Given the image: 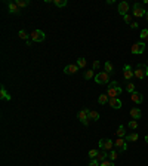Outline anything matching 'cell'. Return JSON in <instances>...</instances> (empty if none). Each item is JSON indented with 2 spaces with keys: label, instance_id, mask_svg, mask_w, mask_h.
Here are the masks:
<instances>
[{
  "label": "cell",
  "instance_id": "cell-1",
  "mask_svg": "<svg viewBox=\"0 0 148 166\" xmlns=\"http://www.w3.org/2000/svg\"><path fill=\"white\" fill-rule=\"evenodd\" d=\"M133 76L136 79H139V80L145 79L148 76V65H145V64H138L135 71H133Z\"/></svg>",
  "mask_w": 148,
  "mask_h": 166
},
{
  "label": "cell",
  "instance_id": "cell-2",
  "mask_svg": "<svg viewBox=\"0 0 148 166\" xmlns=\"http://www.w3.org/2000/svg\"><path fill=\"white\" fill-rule=\"evenodd\" d=\"M89 111H91L89 108H86V107H84V108H81V110L77 113V119H79L80 123H81V125H84V126H88L89 122H91V119H89Z\"/></svg>",
  "mask_w": 148,
  "mask_h": 166
},
{
  "label": "cell",
  "instance_id": "cell-3",
  "mask_svg": "<svg viewBox=\"0 0 148 166\" xmlns=\"http://www.w3.org/2000/svg\"><path fill=\"white\" fill-rule=\"evenodd\" d=\"M98 85H108L110 83V74L107 73V71H99L96 76H95V79H93Z\"/></svg>",
  "mask_w": 148,
  "mask_h": 166
},
{
  "label": "cell",
  "instance_id": "cell-4",
  "mask_svg": "<svg viewBox=\"0 0 148 166\" xmlns=\"http://www.w3.org/2000/svg\"><path fill=\"white\" fill-rule=\"evenodd\" d=\"M147 49V44L144 43V42H138V43L132 44V48H130V52L133 54V55H141V54H144V51Z\"/></svg>",
  "mask_w": 148,
  "mask_h": 166
},
{
  "label": "cell",
  "instance_id": "cell-5",
  "mask_svg": "<svg viewBox=\"0 0 148 166\" xmlns=\"http://www.w3.org/2000/svg\"><path fill=\"white\" fill-rule=\"evenodd\" d=\"M30 37H31L33 42L40 43V42H43L46 39V34H45V31H42V30H33V33L30 34Z\"/></svg>",
  "mask_w": 148,
  "mask_h": 166
},
{
  "label": "cell",
  "instance_id": "cell-6",
  "mask_svg": "<svg viewBox=\"0 0 148 166\" xmlns=\"http://www.w3.org/2000/svg\"><path fill=\"white\" fill-rule=\"evenodd\" d=\"M98 145H99V148H101V150L111 151V150H113V147H114V143L111 141V140H99Z\"/></svg>",
  "mask_w": 148,
  "mask_h": 166
},
{
  "label": "cell",
  "instance_id": "cell-7",
  "mask_svg": "<svg viewBox=\"0 0 148 166\" xmlns=\"http://www.w3.org/2000/svg\"><path fill=\"white\" fill-rule=\"evenodd\" d=\"M144 15H147L145 8H144L142 5H139V3H135V5H133V16L141 18V16H144Z\"/></svg>",
  "mask_w": 148,
  "mask_h": 166
},
{
  "label": "cell",
  "instance_id": "cell-8",
  "mask_svg": "<svg viewBox=\"0 0 148 166\" xmlns=\"http://www.w3.org/2000/svg\"><path fill=\"white\" fill-rule=\"evenodd\" d=\"M122 90H123V89L120 88L119 85H117V86H113V88H107V95H108L110 98H117V97L122 94Z\"/></svg>",
  "mask_w": 148,
  "mask_h": 166
},
{
  "label": "cell",
  "instance_id": "cell-9",
  "mask_svg": "<svg viewBox=\"0 0 148 166\" xmlns=\"http://www.w3.org/2000/svg\"><path fill=\"white\" fill-rule=\"evenodd\" d=\"M114 145H115V148L120 150V151H126V150H127V141H126L125 138H117L115 143H114Z\"/></svg>",
  "mask_w": 148,
  "mask_h": 166
},
{
  "label": "cell",
  "instance_id": "cell-10",
  "mask_svg": "<svg viewBox=\"0 0 148 166\" xmlns=\"http://www.w3.org/2000/svg\"><path fill=\"white\" fill-rule=\"evenodd\" d=\"M8 11H9V13H12V15H19L21 9L18 8V5H16L15 2H9V3H8Z\"/></svg>",
  "mask_w": 148,
  "mask_h": 166
},
{
  "label": "cell",
  "instance_id": "cell-11",
  "mask_svg": "<svg viewBox=\"0 0 148 166\" xmlns=\"http://www.w3.org/2000/svg\"><path fill=\"white\" fill-rule=\"evenodd\" d=\"M129 9H130V6H129L127 2H120V3H119V13H120V15H123V16L127 15Z\"/></svg>",
  "mask_w": 148,
  "mask_h": 166
},
{
  "label": "cell",
  "instance_id": "cell-12",
  "mask_svg": "<svg viewBox=\"0 0 148 166\" xmlns=\"http://www.w3.org/2000/svg\"><path fill=\"white\" fill-rule=\"evenodd\" d=\"M123 76H125L126 80H130V79L133 77V70H132V67L129 65V64H126L123 67Z\"/></svg>",
  "mask_w": 148,
  "mask_h": 166
},
{
  "label": "cell",
  "instance_id": "cell-13",
  "mask_svg": "<svg viewBox=\"0 0 148 166\" xmlns=\"http://www.w3.org/2000/svg\"><path fill=\"white\" fill-rule=\"evenodd\" d=\"M108 105H110L111 108H114V110H120V108H122V101L119 100V98H110Z\"/></svg>",
  "mask_w": 148,
  "mask_h": 166
},
{
  "label": "cell",
  "instance_id": "cell-14",
  "mask_svg": "<svg viewBox=\"0 0 148 166\" xmlns=\"http://www.w3.org/2000/svg\"><path fill=\"white\" fill-rule=\"evenodd\" d=\"M79 71V65L77 64H68V65L64 68V73L65 74H76Z\"/></svg>",
  "mask_w": 148,
  "mask_h": 166
},
{
  "label": "cell",
  "instance_id": "cell-15",
  "mask_svg": "<svg viewBox=\"0 0 148 166\" xmlns=\"http://www.w3.org/2000/svg\"><path fill=\"white\" fill-rule=\"evenodd\" d=\"M130 100L133 101L135 104H141L142 101H144V97H142V94H139V92H133V94H130Z\"/></svg>",
  "mask_w": 148,
  "mask_h": 166
},
{
  "label": "cell",
  "instance_id": "cell-16",
  "mask_svg": "<svg viewBox=\"0 0 148 166\" xmlns=\"http://www.w3.org/2000/svg\"><path fill=\"white\" fill-rule=\"evenodd\" d=\"M0 98H2L3 101H11L12 100V97L9 95V92L6 90L5 86H2V88H0Z\"/></svg>",
  "mask_w": 148,
  "mask_h": 166
},
{
  "label": "cell",
  "instance_id": "cell-17",
  "mask_svg": "<svg viewBox=\"0 0 148 166\" xmlns=\"http://www.w3.org/2000/svg\"><path fill=\"white\" fill-rule=\"evenodd\" d=\"M125 140L127 141V143H135V141L139 140V135H138L136 132H130V133H127V135H126Z\"/></svg>",
  "mask_w": 148,
  "mask_h": 166
},
{
  "label": "cell",
  "instance_id": "cell-18",
  "mask_svg": "<svg viewBox=\"0 0 148 166\" xmlns=\"http://www.w3.org/2000/svg\"><path fill=\"white\" fill-rule=\"evenodd\" d=\"M130 116H132V119H133V120H138V119H141L142 113H141V110H139L138 107H133V108L130 110Z\"/></svg>",
  "mask_w": 148,
  "mask_h": 166
},
{
  "label": "cell",
  "instance_id": "cell-19",
  "mask_svg": "<svg viewBox=\"0 0 148 166\" xmlns=\"http://www.w3.org/2000/svg\"><path fill=\"white\" fill-rule=\"evenodd\" d=\"M107 159H108V151H107V150H99V154H98V157H96V160L101 163V162L107 160Z\"/></svg>",
  "mask_w": 148,
  "mask_h": 166
},
{
  "label": "cell",
  "instance_id": "cell-20",
  "mask_svg": "<svg viewBox=\"0 0 148 166\" xmlns=\"http://www.w3.org/2000/svg\"><path fill=\"white\" fill-rule=\"evenodd\" d=\"M104 71H107L108 74H113L114 73V65L111 61H107V62L104 64Z\"/></svg>",
  "mask_w": 148,
  "mask_h": 166
},
{
  "label": "cell",
  "instance_id": "cell-21",
  "mask_svg": "<svg viewBox=\"0 0 148 166\" xmlns=\"http://www.w3.org/2000/svg\"><path fill=\"white\" fill-rule=\"evenodd\" d=\"M115 135H117V138H126V129L125 126H119V129L115 131Z\"/></svg>",
  "mask_w": 148,
  "mask_h": 166
},
{
  "label": "cell",
  "instance_id": "cell-22",
  "mask_svg": "<svg viewBox=\"0 0 148 166\" xmlns=\"http://www.w3.org/2000/svg\"><path fill=\"white\" fill-rule=\"evenodd\" d=\"M108 101H110V97H108L107 94H101V95H99V98H98V102H99L101 105L108 104Z\"/></svg>",
  "mask_w": 148,
  "mask_h": 166
},
{
  "label": "cell",
  "instance_id": "cell-23",
  "mask_svg": "<svg viewBox=\"0 0 148 166\" xmlns=\"http://www.w3.org/2000/svg\"><path fill=\"white\" fill-rule=\"evenodd\" d=\"M99 117H101V116H99V113H98V111H95V110L89 111V119H91V120L96 122V120H99Z\"/></svg>",
  "mask_w": 148,
  "mask_h": 166
},
{
  "label": "cell",
  "instance_id": "cell-24",
  "mask_svg": "<svg viewBox=\"0 0 148 166\" xmlns=\"http://www.w3.org/2000/svg\"><path fill=\"white\" fill-rule=\"evenodd\" d=\"M95 76H96V74H95V70H88V71H84V79H86V80H91V79H95Z\"/></svg>",
  "mask_w": 148,
  "mask_h": 166
},
{
  "label": "cell",
  "instance_id": "cell-25",
  "mask_svg": "<svg viewBox=\"0 0 148 166\" xmlns=\"http://www.w3.org/2000/svg\"><path fill=\"white\" fill-rule=\"evenodd\" d=\"M15 3L18 5V8H19V9H22V8H27V6L30 5V2H28V0H16Z\"/></svg>",
  "mask_w": 148,
  "mask_h": 166
},
{
  "label": "cell",
  "instance_id": "cell-26",
  "mask_svg": "<svg viewBox=\"0 0 148 166\" xmlns=\"http://www.w3.org/2000/svg\"><path fill=\"white\" fill-rule=\"evenodd\" d=\"M53 5L57 8H64V6H67V0H53Z\"/></svg>",
  "mask_w": 148,
  "mask_h": 166
},
{
  "label": "cell",
  "instance_id": "cell-27",
  "mask_svg": "<svg viewBox=\"0 0 148 166\" xmlns=\"http://www.w3.org/2000/svg\"><path fill=\"white\" fill-rule=\"evenodd\" d=\"M76 64L79 65V68H84V67H86V64H88V61H86L84 58H79Z\"/></svg>",
  "mask_w": 148,
  "mask_h": 166
},
{
  "label": "cell",
  "instance_id": "cell-28",
  "mask_svg": "<svg viewBox=\"0 0 148 166\" xmlns=\"http://www.w3.org/2000/svg\"><path fill=\"white\" fill-rule=\"evenodd\" d=\"M117 157H119V154L115 153V150H111V151H108V159H110V160H113V162H114Z\"/></svg>",
  "mask_w": 148,
  "mask_h": 166
},
{
  "label": "cell",
  "instance_id": "cell-29",
  "mask_svg": "<svg viewBox=\"0 0 148 166\" xmlns=\"http://www.w3.org/2000/svg\"><path fill=\"white\" fill-rule=\"evenodd\" d=\"M88 154H89L91 159H96L98 154H99V150H89V153H88Z\"/></svg>",
  "mask_w": 148,
  "mask_h": 166
},
{
  "label": "cell",
  "instance_id": "cell-30",
  "mask_svg": "<svg viewBox=\"0 0 148 166\" xmlns=\"http://www.w3.org/2000/svg\"><path fill=\"white\" fill-rule=\"evenodd\" d=\"M18 36H19V37L22 39V40H25V42L28 40V34H27V31H25V30H19V33H18Z\"/></svg>",
  "mask_w": 148,
  "mask_h": 166
},
{
  "label": "cell",
  "instance_id": "cell-31",
  "mask_svg": "<svg viewBox=\"0 0 148 166\" xmlns=\"http://www.w3.org/2000/svg\"><path fill=\"white\" fill-rule=\"evenodd\" d=\"M126 89H127V92L133 94V92H135V85H133V83H130V82H127V85H126Z\"/></svg>",
  "mask_w": 148,
  "mask_h": 166
},
{
  "label": "cell",
  "instance_id": "cell-32",
  "mask_svg": "<svg viewBox=\"0 0 148 166\" xmlns=\"http://www.w3.org/2000/svg\"><path fill=\"white\" fill-rule=\"evenodd\" d=\"M141 39L148 42V28H144V30L141 31Z\"/></svg>",
  "mask_w": 148,
  "mask_h": 166
},
{
  "label": "cell",
  "instance_id": "cell-33",
  "mask_svg": "<svg viewBox=\"0 0 148 166\" xmlns=\"http://www.w3.org/2000/svg\"><path fill=\"white\" fill-rule=\"evenodd\" d=\"M127 126H129L130 129H136V128H138V122H136V120H130Z\"/></svg>",
  "mask_w": 148,
  "mask_h": 166
},
{
  "label": "cell",
  "instance_id": "cell-34",
  "mask_svg": "<svg viewBox=\"0 0 148 166\" xmlns=\"http://www.w3.org/2000/svg\"><path fill=\"white\" fill-rule=\"evenodd\" d=\"M99 166H114V162L113 160H104V162H101Z\"/></svg>",
  "mask_w": 148,
  "mask_h": 166
},
{
  "label": "cell",
  "instance_id": "cell-35",
  "mask_svg": "<svg viewBox=\"0 0 148 166\" xmlns=\"http://www.w3.org/2000/svg\"><path fill=\"white\" fill-rule=\"evenodd\" d=\"M99 165H101V163H99L96 159H91V162H89V165L88 166H99Z\"/></svg>",
  "mask_w": 148,
  "mask_h": 166
},
{
  "label": "cell",
  "instance_id": "cell-36",
  "mask_svg": "<svg viewBox=\"0 0 148 166\" xmlns=\"http://www.w3.org/2000/svg\"><path fill=\"white\" fill-rule=\"evenodd\" d=\"M101 67V62L99 61H93V65H92V70H98Z\"/></svg>",
  "mask_w": 148,
  "mask_h": 166
},
{
  "label": "cell",
  "instance_id": "cell-37",
  "mask_svg": "<svg viewBox=\"0 0 148 166\" xmlns=\"http://www.w3.org/2000/svg\"><path fill=\"white\" fill-rule=\"evenodd\" d=\"M123 19H125V22H130V19H132V15H129V13H127V15H125V16H123Z\"/></svg>",
  "mask_w": 148,
  "mask_h": 166
},
{
  "label": "cell",
  "instance_id": "cell-38",
  "mask_svg": "<svg viewBox=\"0 0 148 166\" xmlns=\"http://www.w3.org/2000/svg\"><path fill=\"white\" fill-rule=\"evenodd\" d=\"M130 27H132V28H138V22H132Z\"/></svg>",
  "mask_w": 148,
  "mask_h": 166
},
{
  "label": "cell",
  "instance_id": "cell-39",
  "mask_svg": "<svg viewBox=\"0 0 148 166\" xmlns=\"http://www.w3.org/2000/svg\"><path fill=\"white\" fill-rule=\"evenodd\" d=\"M145 143H147V144H148V133H147V135H145Z\"/></svg>",
  "mask_w": 148,
  "mask_h": 166
},
{
  "label": "cell",
  "instance_id": "cell-40",
  "mask_svg": "<svg viewBox=\"0 0 148 166\" xmlns=\"http://www.w3.org/2000/svg\"><path fill=\"white\" fill-rule=\"evenodd\" d=\"M145 18H147V21H148V11H147V15H145Z\"/></svg>",
  "mask_w": 148,
  "mask_h": 166
},
{
  "label": "cell",
  "instance_id": "cell-41",
  "mask_svg": "<svg viewBox=\"0 0 148 166\" xmlns=\"http://www.w3.org/2000/svg\"><path fill=\"white\" fill-rule=\"evenodd\" d=\"M147 49H148V44H147Z\"/></svg>",
  "mask_w": 148,
  "mask_h": 166
}]
</instances>
